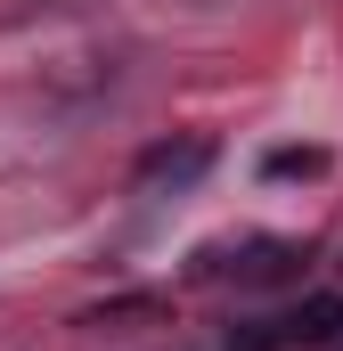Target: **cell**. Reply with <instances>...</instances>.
I'll use <instances>...</instances> for the list:
<instances>
[{
    "label": "cell",
    "instance_id": "6da1fadb",
    "mask_svg": "<svg viewBox=\"0 0 343 351\" xmlns=\"http://www.w3.org/2000/svg\"><path fill=\"white\" fill-rule=\"evenodd\" d=\"M335 335H343V294H311L303 311L254 319V327H237L229 343L237 351H311V343H335Z\"/></svg>",
    "mask_w": 343,
    "mask_h": 351
},
{
    "label": "cell",
    "instance_id": "7a4b0ae2",
    "mask_svg": "<svg viewBox=\"0 0 343 351\" xmlns=\"http://www.w3.org/2000/svg\"><path fill=\"white\" fill-rule=\"evenodd\" d=\"M303 269V245L294 237H254V245H237V254H213L204 278H237V286H286Z\"/></svg>",
    "mask_w": 343,
    "mask_h": 351
},
{
    "label": "cell",
    "instance_id": "3957f363",
    "mask_svg": "<svg viewBox=\"0 0 343 351\" xmlns=\"http://www.w3.org/2000/svg\"><path fill=\"white\" fill-rule=\"evenodd\" d=\"M204 164H213V139H164V147L139 156V180H147V188H188Z\"/></svg>",
    "mask_w": 343,
    "mask_h": 351
},
{
    "label": "cell",
    "instance_id": "277c9868",
    "mask_svg": "<svg viewBox=\"0 0 343 351\" xmlns=\"http://www.w3.org/2000/svg\"><path fill=\"white\" fill-rule=\"evenodd\" d=\"M261 172L270 180H311V172H327V156H319V147H270Z\"/></svg>",
    "mask_w": 343,
    "mask_h": 351
}]
</instances>
